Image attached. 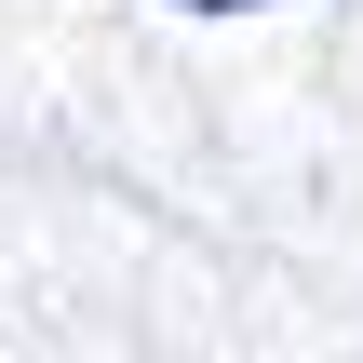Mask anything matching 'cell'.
Returning a JSON list of instances; mask_svg holds the SVG:
<instances>
[{
  "instance_id": "obj_1",
  "label": "cell",
  "mask_w": 363,
  "mask_h": 363,
  "mask_svg": "<svg viewBox=\"0 0 363 363\" xmlns=\"http://www.w3.org/2000/svg\"><path fill=\"white\" fill-rule=\"evenodd\" d=\"M189 13H269V0H189Z\"/></svg>"
}]
</instances>
